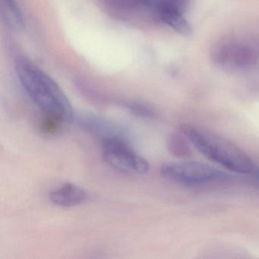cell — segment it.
I'll list each match as a JSON object with an SVG mask.
<instances>
[{
	"label": "cell",
	"instance_id": "6da1fadb",
	"mask_svg": "<svg viewBox=\"0 0 259 259\" xmlns=\"http://www.w3.org/2000/svg\"><path fill=\"white\" fill-rule=\"evenodd\" d=\"M16 69L22 88L41 113L72 120L70 101L50 75L25 58L18 59Z\"/></svg>",
	"mask_w": 259,
	"mask_h": 259
},
{
	"label": "cell",
	"instance_id": "7a4b0ae2",
	"mask_svg": "<svg viewBox=\"0 0 259 259\" xmlns=\"http://www.w3.org/2000/svg\"><path fill=\"white\" fill-rule=\"evenodd\" d=\"M180 133L209 160L237 174H253L252 160L230 140L192 124H183Z\"/></svg>",
	"mask_w": 259,
	"mask_h": 259
},
{
	"label": "cell",
	"instance_id": "3957f363",
	"mask_svg": "<svg viewBox=\"0 0 259 259\" xmlns=\"http://www.w3.org/2000/svg\"><path fill=\"white\" fill-rule=\"evenodd\" d=\"M257 56L251 45L236 39L221 40L211 51L215 65L231 73H242L254 69L258 60Z\"/></svg>",
	"mask_w": 259,
	"mask_h": 259
},
{
	"label": "cell",
	"instance_id": "277c9868",
	"mask_svg": "<svg viewBox=\"0 0 259 259\" xmlns=\"http://www.w3.org/2000/svg\"><path fill=\"white\" fill-rule=\"evenodd\" d=\"M160 174L169 181L195 186L210 182L225 180L227 172L211 165L198 161H179L164 163L160 167Z\"/></svg>",
	"mask_w": 259,
	"mask_h": 259
},
{
	"label": "cell",
	"instance_id": "5b68a950",
	"mask_svg": "<svg viewBox=\"0 0 259 259\" xmlns=\"http://www.w3.org/2000/svg\"><path fill=\"white\" fill-rule=\"evenodd\" d=\"M103 158L107 164L125 174L143 175L149 163L138 154L122 138L110 137L101 141Z\"/></svg>",
	"mask_w": 259,
	"mask_h": 259
},
{
	"label": "cell",
	"instance_id": "8992f818",
	"mask_svg": "<svg viewBox=\"0 0 259 259\" xmlns=\"http://www.w3.org/2000/svg\"><path fill=\"white\" fill-rule=\"evenodd\" d=\"M189 0H160L157 9L161 20L183 35L191 33V27L184 16Z\"/></svg>",
	"mask_w": 259,
	"mask_h": 259
},
{
	"label": "cell",
	"instance_id": "52a82bcc",
	"mask_svg": "<svg viewBox=\"0 0 259 259\" xmlns=\"http://www.w3.org/2000/svg\"><path fill=\"white\" fill-rule=\"evenodd\" d=\"M49 198L56 205L72 207L86 202L89 198V192L74 183H65L51 192Z\"/></svg>",
	"mask_w": 259,
	"mask_h": 259
},
{
	"label": "cell",
	"instance_id": "ba28073f",
	"mask_svg": "<svg viewBox=\"0 0 259 259\" xmlns=\"http://www.w3.org/2000/svg\"><path fill=\"white\" fill-rule=\"evenodd\" d=\"M0 11L4 23L13 30L23 28V18L15 0H0Z\"/></svg>",
	"mask_w": 259,
	"mask_h": 259
},
{
	"label": "cell",
	"instance_id": "9c48e42d",
	"mask_svg": "<svg viewBox=\"0 0 259 259\" xmlns=\"http://www.w3.org/2000/svg\"><path fill=\"white\" fill-rule=\"evenodd\" d=\"M66 121L54 115L41 113L37 122L39 131L47 136H57L63 132Z\"/></svg>",
	"mask_w": 259,
	"mask_h": 259
},
{
	"label": "cell",
	"instance_id": "30bf717a",
	"mask_svg": "<svg viewBox=\"0 0 259 259\" xmlns=\"http://www.w3.org/2000/svg\"><path fill=\"white\" fill-rule=\"evenodd\" d=\"M139 1L143 3L144 4H146V5H149V4H152L154 0H139Z\"/></svg>",
	"mask_w": 259,
	"mask_h": 259
},
{
	"label": "cell",
	"instance_id": "8fae6325",
	"mask_svg": "<svg viewBox=\"0 0 259 259\" xmlns=\"http://www.w3.org/2000/svg\"><path fill=\"white\" fill-rule=\"evenodd\" d=\"M253 174H254L255 178L259 180V169H254V172H253Z\"/></svg>",
	"mask_w": 259,
	"mask_h": 259
}]
</instances>
